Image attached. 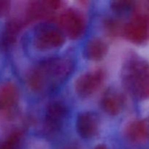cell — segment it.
I'll return each mask as SVG.
<instances>
[{
    "instance_id": "5bb4252c",
    "label": "cell",
    "mask_w": 149,
    "mask_h": 149,
    "mask_svg": "<svg viewBox=\"0 0 149 149\" xmlns=\"http://www.w3.org/2000/svg\"><path fill=\"white\" fill-rule=\"evenodd\" d=\"M105 26L108 32L113 36L118 35L119 32L122 33L124 27V26H122V23L119 20H113V19H109L106 20Z\"/></svg>"
},
{
    "instance_id": "d6986e66",
    "label": "cell",
    "mask_w": 149,
    "mask_h": 149,
    "mask_svg": "<svg viewBox=\"0 0 149 149\" xmlns=\"http://www.w3.org/2000/svg\"><path fill=\"white\" fill-rule=\"evenodd\" d=\"M95 149H109V148H107V146H106V145H103V144H100V145H97Z\"/></svg>"
},
{
    "instance_id": "3957f363",
    "label": "cell",
    "mask_w": 149,
    "mask_h": 149,
    "mask_svg": "<svg viewBox=\"0 0 149 149\" xmlns=\"http://www.w3.org/2000/svg\"><path fill=\"white\" fill-rule=\"evenodd\" d=\"M122 33L127 39L135 44L149 40V15L134 13L132 18L124 26Z\"/></svg>"
},
{
    "instance_id": "8fae6325",
    "label": "cell",
    "mask_w": 149,
    "mask_h": 149,
    "mask_svg": "<svg viewBox=\"0 0 149 149\" xmlns=\"http://www.w3.org/2000/svg\"><path fill=\"white\" fill-rule=\"evenodd\" d=\"M18 100V90L17 87L11 82L6 83L0 88V110L12 109Z\"/></svg>"
},
{
    "instance_id": "7c38bea8",
    "label": "cell",
    "mask_w": 149,
    "mask_h": 149,
    "mask_svg": "<svg viewBox=\"0 0 149 149\" xmlns=\"http://www.w3.org/2000/svg\"><path fill=\"white\" fill-rule=\"evenodd\" d=\"M21 28V23L13 19L7 22L3 33L2 42L4 46L10 47L17 40V35Z\"/></svg>"
},
{
    "instance_id": "9a60e30c",
    "label": "cell",
    "mask_w": 149,
    "mask_h": 149,
    "mask_svg": "<svg viewBox=\"0 0 149 149\" xmlns=\"http://www.w3.org/2000/svg\"><path fill=\"white\" fill-rule=\"evenodd\" d=\"M134 1H114L111 3V8L116 13H124L126 10L133 7Z\"/></svg>"
},
{
    "instance_id": "6da1fadb",
    "label": "cell",
    "mask_w": 149,
    "mask_h": 149,
    "mask_svg": "<svg viewBox=\"0 0 149 149\" xmlns=\"http://www.w3.org/2000/svg\"><path fill=\"white\" fill-rule=\"evenodd\" d=\"M74 63L67 58H50L33 67L28 75V84L33 91L50 93L59 88L68 79Z\"/></svg>"
},
{
    "instance_id": "2e32d148",
    "label": "cell",
    "mask_w": 149,
    "mask_h": 149,
    "mask_svg": "<svg viewBox=\"0 0 149 149\" xmlns=\"http://www.w3.org/2000/svg\"><path fill=\"white\" fill-rule=\"evenodd\" d=\"M134 13H143L149 15V1H141L134 2L133 7Z\"/></svg>"
},
{
    "instance_id": "4fadbf2b",
    "label": "cell",
    "mask_w": 149,
    "mask_h": 149,
    "mask_svg": "<svg viewBox=\"0 0 149 149\" xmlns=\"http://www.w3.org/2000/svg\"><path fill=\"white\" fill-rule=\"evenodd\" d=\"M23 138V132L20 130L13 131L4 141L0 143V149H18Z\"/></svg>"
},
{
    "instance_id": "5b68a950",
    "label": "cell",
    "mask_w": 149,
    "mask_h": 149,
    "mask_svg": "<svg viewBox=\"0 0 149 149\" xmlns=\"http://www.w3.org/2000/svg\"><path fill=\"white\" fill-rule=\"evenodd\" d=\"M60 29L70 39H77L81 37L85 31L84 17L76 10H68L63 12L58 18Z\"/></svg>"
},
{
    "instance_id": "277c9868",
    "label": "cell",
    "mask_w": 149,
    "mask_h": 149,
    "mask_svg": "<svg viewBox=\"0 0 149 149\" xmlns=\"http://www.w3.org/2000/svg\"><path fill=\"white\" fill-rule=\"evenodd\" d=\"M65 43V36L60 28L54 26H41L33 36V45L39 50H49L61 47Z\"/></svg>"
},
{
    "instance_id": "9c48e42d",
    "label": "cell",
    "mask_w": 149,
    "mask_h": 149,
    "mask_svg": "<svg viewBox=\"0 0 149 149\" xmlns=\"http://www.w3.org/2000/svg\"><path fill=\"white\" fill-rule=\"evenodd\" d=\"M123 95L114 89H109L101 98L103 110L111 116H117L122 112L125 106Z\"/></svg>"
},
{
    "instance_id": "8992f818",
    "label": "cell",
    "mask_w": 149,
    "mask_h": 149,
    "mask_svg": "<svg viewBox=\"0 0 149 149\" xmlns=\"http://www.w3.org/2000/svg\"><path fill=\"white\" fill-rule=\"evenodd\" d=\"M105 78L106 73L100 68L84 73L76 81V93L81 98H87L98 90Z\"/></svg>"
},
{
    "instance_id": "ac0fdd59",
    "label": "cell",
    "mask_w": 149,
    "mask_h": 149,
    "mask_svg": "<svg viewBox=\"0 0 149 149\" xmlns=\"http://www.w3.org/2000/svg\"><path fill=\"white\" fill-rule=\"evenodd\" d=\"M141 121V125L143 127V130L144 136L146 140H149V116L146 119H142Z\"/></svg>"
},
{
    "instance_id": "ba28073f",
    "label": "cell",
    "mask_w": 149,
    "mask_h": 149,
    "mask_svg": "<svg viewBox=\"0 0 149 149\" xmlns=\"http://www.w3.org/2000/svg\"><path fill=\"white\" fill-rule=\"evenodd\" d=\"M77 131L83 139H90L97 135L100 128L98 116L94 112L83 111L77 119Z\"/></svg>"
},
{
    "instance_id": "e0dca14e",
    "label": "cell",
    "mask_w": 149,
    "mask_h": 149,
    "mask_svg": "<svg viewBox=\"0 0 149 149\" xmlns=\"http://www.w3.org/2000/svg\"><path fill=\"white\" fill-rule=\"evenodd\" d=\"M11 3L8 1H0V17L6 15L9 13Z\"/></svg>"
},
{
    "instance_id": "30bf717a",
    "label": "cell",
    "mask_w": 149,
    "mask_h": 149,
    "mask_svg": "<svg viewBox=\"0 0 149 149\" xmlns=\"http://www.w3.org/2000/svg\"><path fill=\"white\" fill-rule=\"evenodd\" d=\"M109 47L106 42L99 38H94L86 43L84 48V57L92 61H102L107 55Z\"/></svg>"
},
{
    "instance_id": "52a82bcc",
    "label": "cell",
    "mask_w": 149,
    "mask_h": 149,
    "mask_svg": "<svg viewBox=\"0 0 149 149\" xmlns=\"http://www.w3.org/2000/svg\"><path fill=\"white\" fill-rule=\"evenodd\" d=\"M68 109L61 101H54L47 107L45 115V127L49 133H55L62 129L66 121Z\"/></svg>"
},
{
    "instance_id": "7a4b0ae2",
    "label": "cell",
    "mask_w": 149,
    "mask_h": 149,
    "mask_svg": "<svg viewBox=\"0 0 149 149\" xmlns=\"http://www.w3.org/2000/svg\"><path fill=\"white\" fill-rule=\"evenodd\" d=\"M122 83L133 97L149 99V63L143 58L132 56L127 59L121 73Z\"/></svg>"
}]
</instances>
